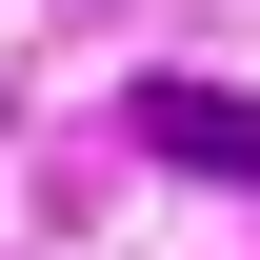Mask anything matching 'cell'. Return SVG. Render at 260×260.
Returning a JSON list of instances; mask_svg holds the SVG:
<instances>
[{
  "mask_svg": "<svg viewBox=\"0 0 260 260\" xmlns=\"http://www.w3.org/2000/svg\"><path fill=\"white\" fill-rule=\"evenodd\" d=\"M140 140L200 180H260V120H240V80H140Z\"/></svg>",
  "mask_w": 260,
  "mask_h": 260,
  "instance_id": "obj_1",
  "label": "cell"
}]
</instances>
